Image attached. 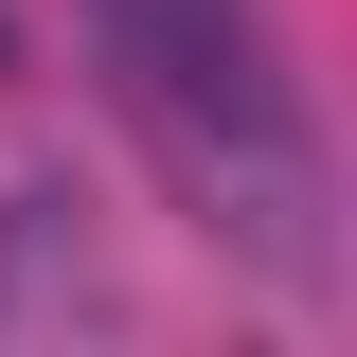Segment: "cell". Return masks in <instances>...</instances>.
Segmentation results:
<instances>
[{
    "label": "cell",
    "mask_w": 357,
    "mask_h": 357,
    "mask_svg": "<svg viewBox=\"0 0 357 357\" xmlns=\"http://www.w3.org/2000/svg\"><path fill=\"white\" fill-rule=\"evenodd\" d=\"M89 54L215 250H250L268 286H340V197H321V126L286 89L268 0H89Z\"/></svg>",
    "instance_id": "cell-1"
}]
</instances>
